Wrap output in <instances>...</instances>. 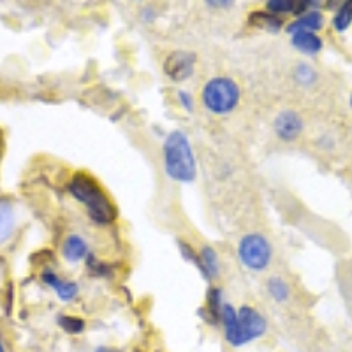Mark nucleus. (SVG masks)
<instances>
[{"instance_id":"1","label":"nucleus","mask_w":352,"mask_h":352,"mask_svg":"<svg viewBox=\"0 0 352 352\" xmlns=\"http://www.w3.org/2000/svg\"><path fill=\"white\" fill-rule=\"evenodd\" d=\"M220 320L224 324L226 340L232 347H241V345L254 342L266 333V319L263 314H259L254 307L234 308L232 305L224 303Z\"/></svg>"},{"instance_id":"2","label":"nucleus","mask_w":352,"mask_h":352,"mask_svg":"<svg viewBox=\"0 0 352 352\" xmlns=\"http://www.w3.org/2000/svg\"><path fill=\"white\" fill-rule=\"evenodd\" d=\"M69 192L80 203H83L90 219L97 224H111L118 215L113 201L92 176L85 175V173H78L72 176L71 184H69Z\"/></svg>"},{"instance_id":"3","label":"nucleus","mask_w":352,"mask_h":352,"mask_svg":"<svg viewBox=\"0 0 352 352\" xmlns=\"http://www.w3.org/2000/svg\"><path fill=\"white\" fill-rule=\"evenodd\" d=\"M164 169L166 175L175 182L188 184L197 176L196 157L192 144L187 134L182 131H173L164 141Z\"/></svg>"},{"instance_id":"4","label":"nucleus","mask_w":352,"mask_h":352,"mask_svg":"<svg viewBox=\"0 0 352 352\" xmlns=\"http://www.w3.org/2000/svg\"><path fill=\"white\" fill-rule=\"evenodd\" d=\"M240 97L241 92L236 81L226 76L212 78L204 85L203 94H201L204 108L213 115H228L234 111L240 104Z\"/></svg>"},{"instance_id":"5","label":"nucleus","mask_w":352,"mask_h":352,"mask_svg":"<svg viewBox=\"0 0 352 352\" xmlns=\"http://www.w3.org/2000/svg\"><path fill=\"white\" fill-rule=\"evenodd\" d=\"M238 256L243 266L252 272H263L272 261V245L261 232H248L238 245Z\"/></svg>"},{"instance_id":"6","label":"nucleus","mask_w":352,"mask_h":352,"mask_svg":"<svg viewBox=\"0 0 352 352\" xmlns=\"http://www.w3.org/2000/svg\"><path fill=\"white\" fill-rule=\"evenodd\" d=\"M196 67V55L190 52H173L166 56L164 72L173 81H185L192 76Z\"/></svg>"},{"instance_id":"7","label":"nucleus","mask_w":352,"mask_h":352,"mask_svg":"<svg viewBox=\"0 0 352 352\" xmlns=\"http://www.w3.org/2000/svg\"><path fill=\"white\" fill-rule=\"evenodd\" d=\"M273 127H275V134L280 140L294 141L303 131V120H301V116L296 111L285 109V111L276 115Z\"/></svg>"},{"instance_id":"8","label":"nucleus","mask_w":352,"mask_h":352,"mask_svg":"<svg viewBox=\"0 0 352 352\" xmlns=\"http://www.w3.org/2000/svg\"><path fill=\"white\" fill-rule=\"evenodd\" d=\"M43 282L48 287H52L53 291L56 292V296L60 298L62 301H71L76 298V294L80 292V287H78L76 282H71V280H62V278H58V276L55 275L53 272H50V270H46V272H43Z\"/></svg>"},{"instance_id":"9","label":"nucleus","mask_w":352,"mask_h":352,"mask_svg":"<svg viewBox=\"0 0 352 352\" xmlns=\"http://www.w3.org/2000/svg\"><path fill=\"white\" fill-rule=\"evenodd\" d=\"M324 25V18L319 11H310L305 12L303 16H300L298 20H294L292 23L287 25V34H296V32H314V30H319Z\"/></svg>"},{"instance_id":"10","label":"nucleus","mask_w":352,"mask_h":352,"mask_svg":"<svg viewBox=\"0 0 352 352\" xmlns=\"http://www.w3.org/2000/svg\"><path fill=\"white\" fill-rule=\"evenodd\" d=\"M62 254H64V257L69 263H78V261L85 259L88 256V243L80 234H71L64 241Z\"/></svg>"},{"instance_id":"11","label":"nucleus","mask_w":352,"mask_h":352,"mask_svg":"<svg viewBox=\"0 0 352 352\" xmlns=\"http://www.w3.org/2000/svg\"><path fill=\"white\" fill-rule=\"evenodd\" d=\"M291 43L298 52L307 53V55H316V53H319L322 50V39L319 36H316L314 32L292 34Z\"/></svg>"},{"instance_id":"12","label":"nucleus","mask_w":352,"mask_h":352,"mask_svg":"<svg viewBox=\"0 0 352 352\" xmlns=\"http://www.w3.org/2000/svg\"><path fill=\"white\" fill-rule=\"evenodd\" d=\"M14 224H16V219H14L11 203L8 199H0V243L11 236Z\"/></svg>"},{"instance_id":"13","label":"nucleus","mask_w":352,"mask_h":352,"mask_svg":"<svg viewBox=\"0 0 352 352\" xmlns=\"http://www.w3.org/2000/svg\"><path fill=\"white\" fill-rule=\"evenodd\" d=\"M199 259H201V272L206 278H215L219 276L220 273V264H219V256L217 252L213 250L210 245H204L203 250L199 254Z\"/></svg>"},{"instance_id":"14","label":"nucleus","mask_w":352,"mask_h":352,"mask_svg":"<svg viewBox=\"0 0 352 352\" xmlns=\"http://www.w3.org/2000/svg\"><path fill=\"white\" fill-rule=\"evenodd\" d=\"M250 23L256 27L266 28L268 32H278L282 28V20L268 11H254L250 14Z\"/></svg>"},{"instance_id":"15","label":"nucleus","mask_w":352,"mask_h":352,"mask_svg":"<svg viewBox=\"0 0 352 352\" xmlns=\"http://www.w3.org/2000/svg\"><path fill=\"white\" fill-rule=\"evenodd\" d=\"M266 287H268L270 296H272L275 301H278V303H284V301H287L289 285L284 278H280V276H272V278L268 280V285H266Z\"/></svg>"},{"instance_id":"16","label":"nucleus","mask_w":352,"mask_h":352,"mask_svg":"<svg viewBox=\"0 0 352 352\" xmlns=\"http://www.w3.org/2000/svg\"><path fill=\"white\" fill-rule=\"evenodd\" d=\"M206 301H208V303H206V314H208L210 317H213L215 320L220 319V312H222V307H224V303H222V291H220L219 287H212V291L208 292Z\"/></svg>"},{"instance_id":"17","label":"nucleus","mask_w":352,"mask_h":352,"mask_svg":"<svg viewBox=\"0 0 352 352\" xmlns=\"http://www.w3.org/2000/svg\"><path fill=\"white\" fill-rule=\"evenodd\" d=\"M352 23V2L342 6L338 11H336L335 18H333V27L338 30V32H345Z\"/></svg>"},{"instance_id":"18","label":"nucleus","mask_w":352,"mask_h":352,"mask_svg":"<svg viewBox=\"0 0 352 352\" xmlns=\"http://www.w3.org/2000/svg\"><path fill=\"white\" fill-rule=\"evenodd\" d=\"M58 326L69 335H80L85 331V320L74 316H58Z\"/></svg>"},{"instance_id":"19","label":"nucleus","mask_w":352,"mask_h":352,"mask_svg":"<svg viewBox=\"0 0 352 352\" xmlns=\"http://www.w3.org/2000/svg\"><path fill=\"white\" fill-rule=\"evenodd\" d=\"M294 2L291 0H270L266 2V8H268V12L275 14V12H294Z\"/></svg>"},{"instance_id":"20","label":"nucleus","mask_w":352,"mask_h":352,"mask_svg":"<svg viewBox=\"0 0 352 352\" xmlns=\"http://www.w3.org/2000/svg\"><path fill=\"white\" fill-rule=\"evenodd\" d=\"M294 78H296L300 83L308 85V83H312V81L316 80V71H314L310 65L300 64L296 67V71H294Z\"/></svg>"},{"instance_id":"21","label":"nucleus","mask_w":352,"mask_h":352,"mask_svg":"<svg viewBox=\"0 0 352 352\" xmlns=\"http://www.w3.org/2000/svg\"><path fill=\"white\" fill-rule=\"evenodd\" d=\"M178 245H180V250H182V254H184L185 259L192 261V263L196 264L197 268L201 270V259H199V256H197V254L194 252L192 247H188V245L184 243V241H182V240H178Z\"/></svg>"},{"instance_id":"22","label":"nucleus","mask_w":352,"mask_h":352,"mask_svg":"<svg viewBox=\"0 0 352 352\" xmlns=\"http://www.w3.org/2000/svg\"><path fill=\"white\" fill-rule=\"evenodd\" d=\"M178 100H180L182 108H184L185 111H194V97L190 96V94L185 92V90H180V92H178Z\"/></svg>"},{"instance_id":"23","label":"nucleus","mask_w":352,"mask_h":352,"mask_svg":"<svg viewBox=\"0 0 352 352\" xmlns=\"http://www.w3.org/2000/svg\"><path fill=\"white\" fill-rule=\"evenodd\" d=\"M206 4L213 6V8H231L232 2H212V0H208Z\"/></svg>"},{"instance_id":"24","label":"nucleus","mask_w":352,"mask_h":352,"mask_svg":"<svg viewBox=\"0 0 352 352\" xmlns=\"http://www.w3.org/2000/svg\"><path fill=\"white\" fill-rule=\"evenodd\" d=\"M94 352H116V351H115V349H111V347H97Z\"/></svg>"},{"instance_id":"25","label":"nucleus","mask_w":352,"mask_h":352,"mask_svg":"<svg viewBox=\"0 0 352 352\" xmlns=\"http://www.w3.org/2000/svg\"><path fill=\"white\" fill-rule=\"evenodd\" d=\"M0 352H4V345H2V340H0Z\"/></svg>"},{"instance_id":"26","label":"nucleus","mask_w":352,"mask_h":352,"mask_svg":"<svg viewBox=\"0 0 352 352\" xmlns=\"http://www.w3.org/2000/svg\"><path fill=\"white\" fill-rule=\"evenodd\" d=\"M351 104H352V97H351Z\"/></svg>"}]
</instances>
